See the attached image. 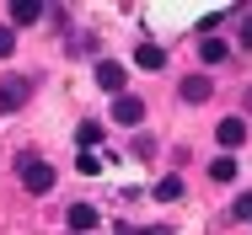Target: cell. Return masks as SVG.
<instances>
[{
	"label": "cell",
	"mask_w": 252,
	"mask_h": 235,
	"mask_svg": "<svg viewBox=\"0 0 252 235\" xmlns=\"http://www.w3.org/2000/svg\"><path fill=\"white\" fill-rule=\"evenodd\" d=\"M156 198H161V203H177V198H183V182H177V177H166V182L156 187Z\"/></svg>",
	"instance_id": "cell-13"
},
{
	"label": "cell",
	"mask_w": 252,
	"mask_h": 235,
	"mask_svg": "<svg viewBox=\"0 0 252 235\" xmlns=\"http://www.w3.org/2000/svg\"><path fill=\"white\" fill-rule=\"evenodd\" d=\"M242 43H247V48H252V16H247V27H242Z\"/></svg>",
	"instance_id": "cell-17"
},
{
	"label": "cell",
	"mask_w": 252,
	"mask_h": 235,
	"mask_svg": "<svg viewBox=\"0 0 252 235\" xmlns=\"http://www.w3.org/2000/svg\"><path fill=\"white\" fill-rule=\"evenodd\" d=\"M16 177H22L27 192H49L54 187V166L43 160V155H22V160H16Z\"/></svg>",
	"instance_id": "cell-1"
},
{
	"label": "cell",
	"mask_w": 252,
	"mask_h": 235,
	"mask_svg": "<svg viewBox=\"0 0 252 235\" xmlns=\"http://www.w3.org/2000/svg\"><path fill=\"white\" fill-rule=\"evenodd\" d=\"M236 219H252V192L242 198V203H236Z\"/></svg>",
	"instance_id": "cell-15"
},
{
	"label": "cell",
	"mask_w": 252,
	"mask_h": 235,
	"mask_svg": "<svg viewBox=\"0 0 252 235\" xmlns=\"http://www.w3.org/2000/svg\"><path fill=\"white\" fill-rule=\"evenodd\" d=\"M27 96H32V80H22V75L0 80V112H22V107H27Z\"/></svg>",
	"instance_id": "cell-2"
},
{
	"label": "cell",
	"mask_w": 252,
	"mask_h": 235,
	"mask_svg": "<svg viewBox=\"0 0 252 235\" xmlns=\"http://www.w3.org/2000/svg\"><path fill=\"white\" fill-rule=\"evenodd\" d=\"M215 134H220L225 150H236V144L247 139V123H242V118H220V129H215Z\"/></svg>",
	"instance_id": "cell-8"
},
{
	"label": "cell",
	"mask_w": 252,
	"mask_h": 235,
	"mask_svg": "<svg viewBox=\"0 0 252 235\" xmlns=\"http://www.w3.org/2000/svg\"><path fill=\"white\" fill-rule=\"evenodd\" d=\"M124 235H172L166 225H151V230H124Z\"/></svg>",
	"instance_id": "cell-16"
},
{
	"label": "cell",
	"mask_w": 252,
	"mask_h": 235,
	"mask_svg": "<svg viewBox=\"0 0 252 235\" xmlns=\"http://www.w3.org/2000/svg\"><path fill=\"white\" fill-rule=\"evenodd\" d=\"M247 107H252V91H247Z\"/></svg>",
	"instance_id": "cell-18"
},
{
	"label": "cell",
	"mask_w": 252,
	"mask_h": 235,
	"mask_svg": "<svg viewBox=\"0 0 252 235\" xmlns=\"http://www.w3.org/2000/svg\"><path fill=\"white\" fill-rule=\"evenodd\" d=\"M64 225H70L75 235L97 230V209H92V203H70V209H64Z\"/></svg>",
	"instance_id": "cell-5"
},
{
	"label": "cell",
	"mask_w": 252,
	"mask_h": 235,
	"mask_svg": "<svg viewBox=\"0 0 252 235\" xmlns=\"http://www.w3.org/2000/svg\"><path fill=\"white\" fill-rule=\"evenodd\" d=\"M225 53H231L225 38H204V43H199V59H204V64H225Z\"/></svg>",
	"instance_id": "cell-9"
},
{
	"label": "cell",
	"mask_w": 252,
	"mask_h": 235,
	"mask_svg": "<svg viewBox=\"0 0 252 235\" xmlns=\"http://www.w3.org/2000/svg\"><path fill=\"white\" fill-rule=\"evenodd\" d=\"M75 139H81V150L92 155V150H97V139H102V129H97V123H81V129H75Z\"/></svg>",
	"instance_id": "cell-12"
},
{
	"label": "cell",
	"mask_w": 252,
	"mask_h": 235,
	"mask_svg": "<svg viewBox=\"0 0 252 235\" xmlns=\"http://www.w3.org/2000/svg\"><path fill=\"white\" fill-rule=\"evenodd\" d=\"M209 177H215V182H231V177H236V160H231V155L209 160Z\"/></svg>",
	"instance_id": "cell-11"
},
{
	"label": "cell",
	"mask_w": 252,
	"mask_h": 235,
	"mask_svg": "<svg viewBox=\"0 0 252 235\" xmlns=\"http://www.w3.org/2000/svg\"><path fill=\"white\" fill-rule=\"evenodd\" d=\"M32 22H43V5L38 0H16L11 5V27H32Z\"/></svg>",
	"instance_id": "cell-7"
},
{
	"label": "cell",
	"mask_w": 252,
	"mask_h": 235,
	"mask_svg": "<svg viewBox=\"0 0 252 235\" xmlns=\"http://www.w3.org/2000/svg\"><path fill=\"white\" fill-rule=\"evenodd\" d=\"M124 75H129V70H124L118 59H102V64H97V86L113 91V96H124Z\"/></svg>",
	"instance_id": "cell-4"
},
{
	"label": "cell",
	"mask_w": 252,
	"mask_h": 235,
	"mask_svg": "<svg viewBox=\"0 0 252 235\" xmlns=\"http://www.w3.org/2000/svg\"><path fill=\"white\" fill-rule=\"evenodd\" d=\"M177 91H183V102H209L215 80H209V75H183V86H177Z\"/></svg>",
	"instance_id": "cell-6"
},
{
	"label": "cell",
	"mask_w": 252,
	"mask_h": 235,
	"mask_svg": "<svg viewBox=\"0 0 252 235\" xmlns=\"http://www.w3.org/2000/svg\"><path fill=\"white\" fill-rule=\"evenodd\" d=\"M113 123L140 129V123H145V102H140V96H113Z\"/></svg>",
	"instance_id": "cell-3"
},
{
	"label": "cell",
	"mask_w": 252,
	"mask_h": 235,
	"mask_svg": "<svg viewBox=\"0 0 252 235\" xmlns=\"http://www.w3.org/2000/svg\"><path fill=\"white\" fill-rule=\"evenodd\" d=\"M11 53H16V32H11V27H0V59H11Z\"/></svg>",
	"instance_id": "cell-14"
},
{
	"label": "cell",
	"mask_w": 252,
	"mask_h": 235,
	"mask_svg": "<svg viewBox=\"0 0 252 235\" xmlns=\"http://www.w3.org/2000/svg\"><path fill=\"white\" fill-rule=\"evenodd\" d=\"M134 64H140V70H161V64H166V53H161L156 43H140V53H134Z\"/></svg>",
	"instance_id": "cell-10"
}]
</instances>
